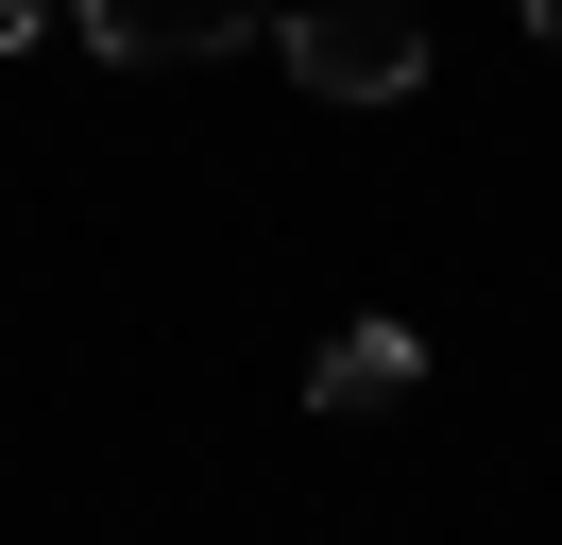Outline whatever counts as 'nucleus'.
<instances>
[{
  "label": "nucleus",
  "instance_id": "1",
  "mask_svg": "<svg viewBox=\"0 0 562 545\" xmlns=\"http://www.w3.org/2000/svg\"><path fill=\"white\" fill-rule=\"evenodd\" d=\"M273 52H290L307 102H409L426 86V18H409V0H290Z\"/></svg>",
  "mask_w": 562,
  "mask_h": 545
},
{
  "label": "nucleus",
  "instance_id": "5",
  "mask_svg": "<svg viewBox=\"0 0 562 545\" xmlns=\"http://www.w3.org/2000/svg\"><path fill=\"white\" fill-rule=\"evenodd\" d=\"M528 34H546V52H562V0H528Z\"/></svg>",
  "mask_w": 562,
  "mask_h": 545
},
{
  "label": "nucleus",
  "instance_id": "2",
  "mask_svg": "<svg viewBox=\"0 0 562 545\" xmlns=\"http://www.w3.org/2000/svg\"><path fill=\"white\" fill-rule=\"evenodd\" d=\"M290 0H69V34L103 68H205V52H239V34H273Z\"/></svg>",
  "mask_w": 562,
  "mask_h": 545
},
{
  "label": "nucleus",
  "instance_id": "3",
  "mask_svg": "<svg viewBox=\"0 0 562 545\" xmlns=\"http://www.w3.org/2000/svg\"><path fill=\"white\" fill-rule=\"evenodd\" d=\"M409 392H426V341L409 324H324V358H307L324 426H375V409H409Z\"/></svg>",
  "mask_w": 562,
  "mask_h": 545
},
{
  "label": "nucleus",
  "instance_id": "4",
  "mask_svg": "<svg viewBox=\"0 0 562 545\" xmlns=\"http://www.w3.org/2000/svg\"><path fill=\"white\" fill-rule=\"evenodd\" d=\"M35 34H52V0H0V52H35Z\"/></svg>",
  "mask_w": 562,
  "mask_h": 545
}]
</instances>
